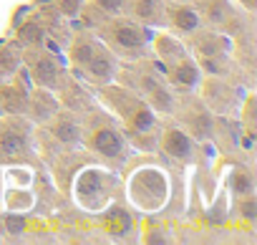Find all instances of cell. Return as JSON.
Instances as JSON below:
<instances>
[{
	"mask_svg": "<svg viewBox=\"0 0 257 245\" xmlns=\"http://www.w3.org/2000/svg\"><path fill=\"white\" fill-rule=\"evenodd\" d=\"M239 3H242V8H244L247 13H252V11L257 8V0H239Z\"/></svg>",
	"mask_w": 257,
	"mask_h": 245,
	"instance_id": "cell-26",
	"label": "cell"
},
{
	"mask_svg": "<svg viewBox=\"0 0 257 245\" xmlns=\"http://www.w3.org/2000/svg\"><path fill=\"white\" fill-rule=\"evenodd\" d=\"M174 111L182 119V129L192 139H197V142H209L212 139V134H214V114L204 106L202 99L194 96V91L179 94L177 104H174Z\"/></svg>",
	"mask_w": 257,
	"mask_h": 245,
	"instance_id": "cell-7",
	"label": "cell"
},
{
	"mask_svg": "<svg viewBox=\"0 0 257 245\" xmlns=\"http://www.w3.org/2000/svg\"><path fill=\"white\" fill-rule=\"evenodd\" d=\"M93 33L106 43V48L121 58V61H139L149 56L152 48V28L142 26L139 21L128 18V16H108L101 26L93 28Z\"/></svg>",
	"mask_w": 257,
	"mask_h": 245,
	"instance_id": "cell-2",
	"label": "cell"
},
{
	"mask_svg": "<svg viewBox=\"0 0 257 245\" xmlns=\"http://www.w3.org/2000/svg\"><path fill=\"white\" fill-rule=\"evenodd\" d=\"M199 86H202V101L214 116H229V114H234V109L242 106V96H239L242 89L227 84L224 76L202 78Z\"/></svg>",
	"mask_w": 257,
	"mask_h": 245,
	"instance_id": "cell-8",
	"label": "cell"
},
{
	"mask_svg": "<svg viewBox=\"0 0 257 245\" xmlns=\"http://www.w3.org/2000/svg\"><path fill=\"white\" fill-rule=\"evenodd\" d=\"M159 71L164 73V78L174 94H189V91L199 89V84H202V68L192 56H187L172 66H164V68L159 66Z\"/></svg>",
	"mask_w": 257,
	"mask_h": 245,
	"instance_id": "cell-11",
	"label": "cell"
},
{
	"mask_svg": "<svg viewBox=\"0 0 257 245\" xmlns=\"http://www.w3.org/2000/svg\"><path fill=\"white\" fill-rule=\"evenodd\" d=\"M68 61L73 66V73H78L81 78H86L93 86H106L118 78V58L88 28L71 36Z\"/></svg>",
	"mask_w": 257,
	"mask_h": 245,
	"instance_id": "cell-1",
	"label": "cell"
},
{
	"mask_svg": "<svg viewBox=\"0 0 257 245\" xmlns=\"http://www.w3.org/2000/svg\"><path fill=\"white\" fill-rule=\"evenodd\" d=\"M58 144L63 147H76L83 142V124L76 119L73 111L68 109H58L56 116L48 121V129H46Z\"/></svg>",
	"mask_w": 257,
	"mask_h": 245,
	"instance_id": "cell-13",
	"label": "cell"
},
{
	"mask_svg": "<svg viewBox=\"0 0 257 245\" xmlns=\"http://www.w3.org/2000/svg\"><path fill=\"white\" fill-rule=\"evenodd\" d=\"M159 63H147V58L139 61H128V71H118L123 86H128L132 91H137L154 114H174V104H177V94L172 91V86L167 84L164 73H157Z\"/></svg>",
	"mask_w": 257,
	"mask_h": 245,
	"instance_id": "cell-3",
	"label": "cell"
},
{
	"mask_svg": "<svg viewBox=\"0 0 257 245\" xmlns=\"http://www.w3.org/2000/svg\"><path fill=\"white\" fill-rule=\"evenodd\" d=\"M58 109H61V101H58L56 91H48V89H41V86L31 89L28 106H26L31 124H48Z\"/></svg>",
	"mask_w": 257,
	"mask_h": 245,
	"instance_id": "cell-15",
	"label": "cell"
},
{
	"mask_svg": "<svg viewBox=\"0 0 257 245\" xmlns=\"http://www.w3.org/2000/svg\"><path fill=\"white\" fill-rule=\"evenodd\" d=\"M162 152L174 162H189L194 157V142L182 127H169L162 134Z\"/></svg>",
	"mask_w": 257,
	"mask_h": 245,
	"instance_id": "cell-16",
	"label": "cell"
},
{
	"mask_svg": "<svg viewBox=\"0 0 257 245\" xmlns=\"http://www.w3.org/2000/svg\"><path fill=\"white\" fill-rule=\"evenodd\" d=\"M101 99H103V104L113 114H118L123 119L126 129L134 132L139 139H144V137H149L154 132L157 114L152 111V106L137 91H132L128 86H123V84L121 86L106 84V86H101Z\"/></svg>",
	"mask_w": 257,
	"mask_h": 245,
	"instance_id": "cell-4",
	"label": "cell"
},
{
	"mask_svg": "<svg viewBox=\"0 0 257 245\" xmlns=\"http://www.w3.org/2000/svg\"><path fill=\"white\" fill-rule=\"evenodd\" d=\"M93 6H98L106 16H121L123 13V0H91Z\"/></svg>",
	"mask_w": 257,
	"mask_h": 245,
	"instance_id": "cell-23",
	"label": "cell"
},
{
	"mask_svg": "<svg viewBox=\"0 0 257 245\" xmlns=\"http://www.w3.org/2000/svg\"><path fill=\"white\" fill-rule=\"evenodd\" d=\"M239 210H242V217H247V220L254 217V195H252V192L244 195V200L239 202Z\"/></svg>",
	"mask_w": 257,
	"mask_h": 245,
	"instance_id": "cell-24",
	"label": "cell"
},
{
	"mask_svg": "<svg viewBox=\"0 0 257 245\" xmlns=\"http://www.w3.org/2000/svg\"><path fill=\"white\" fill-rule=\"evenodd\" d=\"M21 63H23V48H21V43H11V46H6L3 51H0V84L13 78L18 73Z\"/></svg>",
	"mask_w": 257,
	"mask_h": 245,
	"instance_id": "cell-18",
	"label": "cell"
},
{
	"mask_svg": "<svg viewBox=\"0 0 257 245\" xmlns=\"http://www.w3.org/2000/svg\"><path fill=\"white\" fill-rule=\"evenodd\" d=\"M108 230H111V235H126L132 230V215L123 207H113L108 212Z\"/></svg>",
	"mask_w": 257,
	"mask_h": 245,
	"instance_id": "cell-20",
	"label": "cell"
},
{
	"mask_svg": "<svg viewBox=\"0 0 257 245\" xmlns=\"http://www.w3.org/2000/svg\"><path fill=\"white\" fill-rule=\"evenodd\" d=\"M31 147V119L23 114H8L6 121H0V154L18 157L26 154Z\"/></svg>",
	"mask_w": 257,
	"mask_h": 245,
	"instance_id": "cell-9",
	"label": "cell"
},
{
	"mask_svg": "<svg viewBox=\"0 0 257 245\" xmlns=\"http://www.w3.org/2000/svg\"><path fill=\"white\" fill-rule=\"evenodd\" d=\"M6 220H8V232L21 235V232L26 230V220H23V217H13V215H11V217H6Z\"/></svg>",
	"mask_w": 257,
	"mask_h": 245,
	"instance_id": "cell-25",
	"label": "cell"
},
{
	"mask_svg": "<svg viewBox=\"0 0 257 245\" xmlns=\"http://www.w3.org/2000/svg\"><path fill=\"white\" fill-rule=\"evenodd\" d=\"M149 51H154L157 63H159L162 68H164V66H172V63H177V61H182V58L189 56L187 46H184L177 36H172V33H154Z\"/></svg>",
	"mask_w": 257,
	"mask_h": 245,
	"instance_id": "cell-17",
	"label": "cell"
},
{
	"mask_svg": "<svg viewBox=\"0 0 257 245\" xmlns=\"http://www.w3.org/2000/svg\"><path fill=\"white\" fill-rule=\"evenodd\" d=\"M48 36H46V28L38 18H31L28 23H23L18 28V43L21 48H36V46H46Z\"/></svg>",
	"mask_w": 257,
	"mask_h": 245,
	"instance_id": "cell-19",
	"label": "cell"
},
{
	"mask_svg": "<svg viewBox=\"0 0 257 245\" xmlns=\"http://www.w3.org/2000/svg\"><path fill=\"white\" fill-rule=\"evenodd\" d=\"M232 182H234V190H237V195H249L252 192V187H254V182H252V172L249 170H242V167H237L234 170V175H232Z\"/></svg>",
	"mask_w": 257,
	"mask_h": 245,
	"instance_id": "cell-21",
	"label": "cell"
},
{
	"mask_svg": "<svg viewBox=\"0 0 257 245\" xmlns=\"http://www.w3.org/2000/svg\"><path fill=\"white\" fill-rule=\"evenodd\" d=\"M164 11H167V28H172L179 36H192L194 31L202 28L197 8L187 0H167Z\"/></svg>",
	"mask_w": 257,
	"mask_h": 245,
	"instance_id": "cell-14",
	"label": "cell"
},
{
	"mask_svg": "<svg viewBox=\"0 0 257 245\" xmlns=\"http://www.w3.org/2000/svg\"><path fill=\"white\" fill-rule=\"evenodd\" d=\"M167 0H123V16L147 28H167Z\"/></svg>",
	"mask_w": 257,
	"mask_h": 245,
	"instance_id": "cell-12",
	"label": "cell"
},
{
	"mask_svg": "<svg viewBox=\"0 0 257 245\" xmlns=\"http://www.w3.org/2000/svg\"><path fill=\"white\" fill-rule=\"evenodd\" d=\"M53 6H56V11H58L66 21H71V18H78V16H81L83 0H53Z\"/></svg>",
	"mask_w": 257,
	"mask_h": 245,
	"instance_id": "cell-22",
	"label": "cell"
},
{
	"mask_svg": "<svg viewBox=\"0 0 257 245\" xmlns=\"http://www.w3.org/2000/svg\"><path fill=\"white\" fill-rule=\"evenodd\" d=\"M83 132H86V147L93 154H98V157H103V159H108L113 165H123L128 159L126 134L113 124L108 116L101 114L98 121H91V124L83 127Z\"/></svg>",
	"mask_w": 257,
	"mask_h": 245,
	"instance_id": "cell-5",
	"label": "cell"
},
{
	"mask_svg": "<svg viewBox=\"0 0 257 245\" xmlns=\"http://www.w3.org/2000/svg\"><path fill=\"white\" fill-rule=\"evenodd\" d=\"M23 66H26L28 78H31L36 86L48 89V91H61V86H63L66 78H68L63 61H61L56 53L46 51V46L26 48V51H23Z\"/></svg>",
	"mask_w": 257,
	"mask_h": 245,
	"instance_id": "cell-6",
	"label": "cell"
},
{
	"mask_svg": "<svg viewBox=\"0 0 257 245\" xmlns=\"http://www.w3.org/2000/svg\"><path fill=\"white\" fill-rule=\"evenodd\" d=\"M192 6L197 8L199 21L207 23L209 28H214V31H232L237 26V33L242 31L239 28V16L232 11V6L227 3V0H192Z\"/></svg>",
	"mask_w": 257,
	"mask_h": 245,
	"instance_id": "cell-10",
	"label": "cell"
}]
</instances>
